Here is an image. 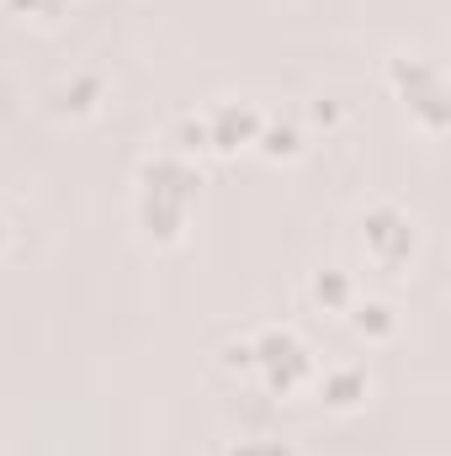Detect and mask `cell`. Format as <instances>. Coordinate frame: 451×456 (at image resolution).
Returning <instances> with one entry per match:
<instances>
[{
    "label": "cell",
    "instance_id": "6da1fadb",
    "mask_svg": "<svg viewBox=\"0 0 451 456\" xmlns=\"http://www.w3.org/2000/svg\"><path fill=\"white\" fill-rule=\"evenodd\" d=\"M192 186H197L192 170L165 165V159L149 165V186H144V224H149V233H160V239H176V233H181Z\"/></svg>",
    "mask_w": 451,
    "mask_h": 456
},
{
    "label": "cell",
    "instance_id": "7a4b0ae2",
    "mask_svg": "<svg viewBox=\"0 0 451 456\" xmlns=\"http://www.w3.org/2000/svg\"><path fill=\"white\" fill-rule=\"evenodd\" d=\"M260 366H266L271 387H292L308 371V350L292 340V335H266L260 340Z\"/></svg>",
    "mask_w": 451,
    "mask_h": 456
},
{
    "label": "cell",
    "instance_id": "3957f363",
    "mask_svg": "<svg viewBox=\"0 0 451 456\" xmlns=\"http://www.w3.org/2000/svg\"><path fill=\"white\" fill-rule=\"evenodd\" d=\"M366 244H372V255H377V260L398 265V260L409 255V244H414V228L404 224L398 213H388V208H382V213H372V218H366Z\"/></svg>",
    "mask_w": 451,
    "mask_h": 456
},
{
    "label": "cell",
    "instance_id": "277c9868",
    "mask_svg": "<svg viewBox=\"0 0 451 456\" xmlns=\"http://www.w3.org/2000/svg\"><path fill=\"white\" fill-rule=\"evenodd\" d=\"M234 133H239V138L255 133V117L234 112V107H218V112H213V143H218V149H234Z\"/></svg>",
    "mask_w": 451,
    "mask_h": 456
},
{
    "label": "cell",
    "instance_id": "5b68a950",
    "mask_svg": "<svg viewBox=\"0 0 451 456\" xmlns=\"http://www.w3.org/2000/svg\"><path fill=\"white\" fill-rule=\"evenodd\" d=\"M361 387H366V382H361L356 371H335L324 393H330V403H356V393H361Z\"/></svg>",
    "mask_w": 451,
    "mask_h": 456
},
{
    "label": "cell",
    "instance_id": "8992f818",
    "mask_svg": "<svg viewBox=\"0 0 451 456\" xmlns=\"http://www.w3.org/2000/svg\"><path fill=\"white\" fill-rule=\"evenodd\" d=\"M228 456H287L282 446H255V441H244V446H234Z\"/></svg>",
    "mask_w": 451,
    "mask_h": 456
}]
</instances>
